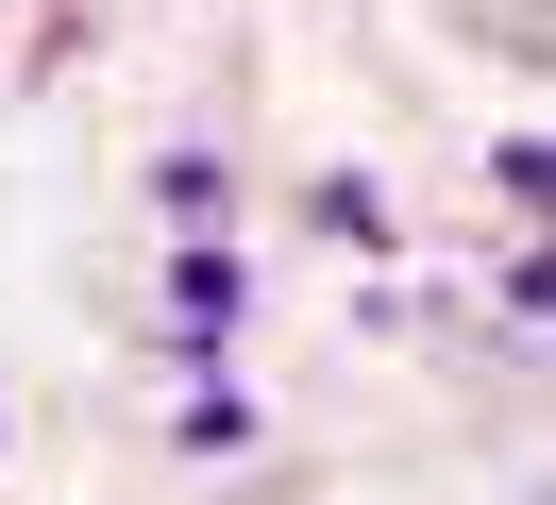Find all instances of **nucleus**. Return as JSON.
<instances>
[{
  "label": "nucleus",
  "mask_w": 556,
  "mask_h": 505,
  "mask_svg": "<svg viewBox=\"0 0 556 505\" xmlns=\"http://www.w3.org/2000/svg\"><path fill=\"white\" fill-rule=\"evenodd\" d=\"M304 219H320V236H338V253H388V202H371V186H354V168H338V186H320V202H304Z\"/></svg>",
  "instance_id": "obj_1"
}]
</instances>
